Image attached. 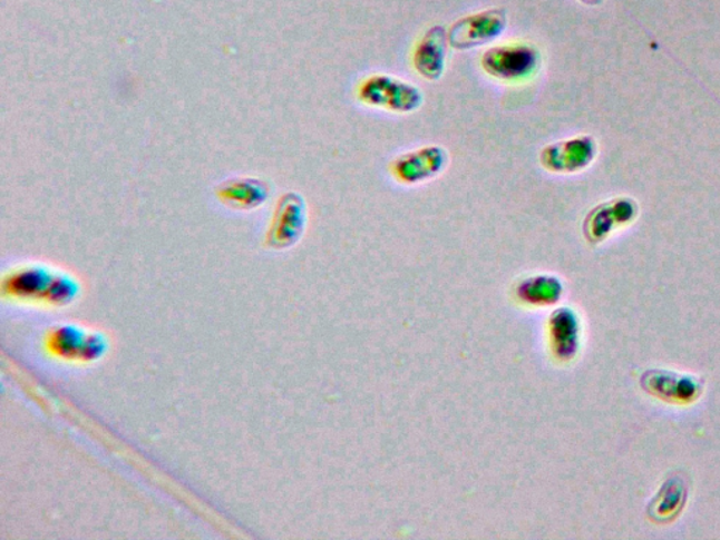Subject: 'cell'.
<instances>
[{
	"mask_svg": "<svg viewBox=\"0 0 720 540\" xmlns=\"http://www.w3.org/2000/svg\"><path fill=\"white\" fill-rule=\"evenodd\" d=\"M267 186L257 179H234L224 181L217 189L223 205L239 210H252L267 199Z\"/></svg>",
	"mask_w": 720,
	"mask_h": 540,
	"instance_id": "obj_13",
	"label": "cell"
},
{
	"mask_svg": "<svg viewBox=\"0 0 720 540\" xmlns=\"http://www.w3.org/2000/svg\"><path fill=\"white\" fill-rule=\"evenodd\" d=\"M580 2H583L585 4H599L603 2V0H580Z\"/></svg>",
	"mask_w": 720,
	"mask_h": 540,
	"instance_id": "obj_18",
	"label": "cell"
},
{
	"mask_svg": "<svg viewBox=\"0 0 720 540\" xmlns=\"http://www.w3.org/2000/svg\"><path fill=\"white\" fill-rule=\"evenodd\" d=\"M88 333L74 324L53 325L46 334V351L59 361L80 362Z\"/></svg>",
	"mask_w": 720,
	"mask_h": 540,
	"instance_id": "obj_12",
	"label": "cell"
},
{
	"mask_svg": "<svg viewBox=\"0 0 720 540\" xmlns=\"http://www.w3.org/2000/svg\"><path fill=\"white\" fill-rule=\"evenodd\" d=\"M690 478L685 473L675 472L665 479L662 488L649 501L646 516L659 526H668L681 516L690 495Z\"/></svg>",
	"mask_w": 720,
	"mask_h": 540,
	"instance_id": "obj_11",
	"label": "cell"
},
{
	"mask_svg": "<svg viewBox=\"0 0 720 540\" xmlns=\"http://www.w3.org/2000/svg\"><path fill=\"white\" fill-rule=\"evenodd\" d=\"M508 26L505 9H487L456 20L448 30L449 46L467 51L490 45L504 35Z\"/></svg>",
	"mask_w": 720,
	"mask_h": 540,
	"instance_id": "obj_3",
	"label": "cell"
},
{
	"mask_svg": "<svg viewBox=\"0 0 720 540\" xmlns=\"http://www.w3.org/2000/svg\"><path fill=\"white\" fill-rule=\"evenodd\" d=\"M357 98L360 104L400 115L413 114L424 104V94L417 85L387 73H373L360 80Z\"/></svg>",
	"mask_w": 720,
	"mask_h": 540,
	"instance_id": "obj_2",
	"label": "cell"
},
{
	"mask_svg": "<svg viewBox=\"0 0 720 540\" xmlns=\"http://www.w3.org/2000/svg\"><path fill=\"white\" fill-rule=\"evenodd\" d=\"M638 213V203L631 197H616V199L600 203L584 218V237L590 244H601L617 228L635 222Z\"/></svg>",
	"mask_w": 720,
	"mask_h": 540,
	"instance_id": "obj_8",
	"label": "cell"
},
{
	"mask_svg": "<svg viewBox=\"0 0 720 540\" xmlns=\"http://www.w3.org/2000/svg\"><path fill=\"white\" fill-rule=\"evenodd\" d=\"M449 154L440 146H426L399 155L389 165V173L401 185L426 184L448 167Z\"/></svg>",
	"mask_w": 720,
	"mask_h": 540,
	"instance_id": "obj_6",
	"label": "cell"
},
{
	"mask_svg": "<svg viewBox=\"0 0 720 540\" xmlns=\"http://www.w3.org/2000/svg\"><path fill=\"white\" fill-rule=\"evenodd\" d=\"M109 351V342L104 334L95 333V331H89L88 336H86L85 346L82 351V356H80V363H94L105 357Z\"/></svg>",
	"mask_w": 720,
	"mask_h": 540,
	"instance_id": "obj_17",
	"label": "cell"
},
{
	"mask_svg": "<svg viewBox=\"0 0 720 540\" xmlns=\"http://www.w3.org/2000/svg\"><path fill=\"white\" fill-rule=\"evenodd\" d=\"M448 47V30L439 24L429 27L412 51V67L419 77L431 82L442 78Z\"/></svg>",
	"mask_w": 720,
	"mask_h": 540,
	"instance_id": "obj_10",
	"label": "cell"
},
{
	"mask_svg": "<svg viewBox=\"0 0 720 540\" xmlns=\"http://www.w3.org/2000/svg\"><path fill=\"white\" fill-rule=\"evenodd\" d=\"M544 57L529 42H508L488 48L480 58V67L488 77L505 84H523L534 79L542 69Z\"/></svg>",
	"mask_w": 720,
	"mask_h": 540,
	"instance_id": "obj_1",
	"label": "cell"
},
{
	"mask_svg": "<svg viewBox=\"0 0 720 540\" xmlns=\"http://www.w3.org/2000/svg\"><path fill=\"white\" fill-rule=\"evenodd\" d=\"M555 338L557 342V355L563 360H572L578 350V321L576 314L570 310H561L555 314Z\"/></svg>",
	"mask_w": 720,
	"mask_h": 540,
	"instance_id": "obj_14",
	"label": "cell"
},
{
	"mask_svg": "<svg viewBox=\"0 0 720 540\" xmlns=\"http://www.w3.org/2000/svg\"><path fill=\"white\" fill-rule=\"evenodd\" d=\"M563 287L561 281L553 276H535L519 285V294L526 301L552 303L558 301Z\"/></svg>",
	"mask_w": 720,
	"mask_h": 540,
	"instance_id": "obj_15",
	"label": "cell"
},
{
	"mask_svg": "<svg viewBox=\"0 0 720 540\" xmlns=\"http://www.w3.org/2000/svg\"><path fill=\"white\" fill-rule=\"evenodd\" d=\"M56 272L41 265L16 267L3 276L2 294L10 301L45 304Z\"/></svg>",
	"mask_w": 720,
	"mask_h": 540,
	"instance_id": "obj_9",
	"label": "cell"
},
{
	"mask_svg": "<svg viewBox=\"0 0 720 540\" xmlns=\"http://www.w3.org/2000/svg\"><path fill=\"white\" fill-rule=\"evenodd\" d=\"M79 292L78 282L71 275L56 272L50 288H48L45 304L52 307H67L77 301Z\"/></svg>",
	"mask_w": 720,
	"mask_h": 540,
	"instance_id": "obj_16",
	"label": "cell"
},
{
	"mask_svg": "<svg viewBox=\"0 0 720 540\" xmlns=\"http://www.w3.org/2000/svg\"><path fill=\"white\" fill-rule=\"evenodd\" d=\"M641 387L649 395L664 403L688 405L701 399L706 381L692 374L668 371V369H649L641 376Z\"/></svg>",
	"mask_w": 720,
	"mask_h": 540,
	"instance_id": "obj_4",
	"label": "cell"
},
{
	"mask_svg": "<svg viewBox=\"0 0 720 540\" xmlns=\"http://www.w3.org/2000/svg\"><path fill=\"white\" fill-rule=\"evenodd\" d=\"M308 224V206L302 195L289 192L278 202L271 227L266 234V247L286 249L293 247Z\"/></svg>",
	"mask_w": 720,
	"mask_h": 540,
	"instance_id": "obj_7",
	"label": "cell"
},
{
	"mask_svg": "<svg viewBox=\"0 0 720 540\" xmlns=\"http://www.w3.org/2000/svg\"><path fill=\"white\" fill-rule=\"evenodd\" d=\"M599 144L591 136H577L547 144L539 153L542 168L551 174L573 175L583 173L594 163Z\"/></svg>",
	"mask_w": 720,
	"mask_h": 540,
	"instance_id": "obj_5",
	"label": "cell"
}]
</instances>
